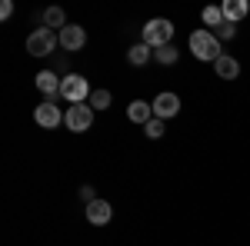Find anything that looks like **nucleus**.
<instances>
[{
	"label": "nucleus",
	"mask_w": 250,
	"mask_h": 246,
	"mask_svg": "<svg viewBox=\"0 0 250 246\" xmlns=\"http://www.w3.org/2000/svg\"><path fill=\"white\" fill-rule=\"evenodd\" d=\"M187 43H190V54L197 60H210V63H217V60L224 57V54H220V40L213 37V30H207V27L193 30Z\"/></svg>",
	"instance_id": "nucleus-1"
},
{
	"label": "nucleus",
	"mask_w": 250,
	"mask_h": 246,
	"mask_svg": "<svg viewBox=\"0 0 250 246\" xmlns=\"http://www.w3.org/2000/svg\"><path fill=\"white\" fill-rule=\"evenodd\" d=\"M173 40V23L167 17H154L144 23V43L150 47V50H160V47H167Z\"/></svg>",
	"instance_id": "nucleus-2"
},
{
	"label": "nucleus",
	"mask_w": 250,
	"mask_h": 246,
	"mask_svg": "<svg viewBox=\"0 0 250 246\" xmlns=\"http://www.w3.org/2000/svg\"><path fill=\"white\" fill-rule=\"evenodd\" d=\"M90 94H94L90 83H87L80 74H67L63 80H60V96H63L70 107H74V103H83V100H90Z\"/></svg>",
	"instance_id": "nucleus-3"
},
{
	"label": "nucleus",
	"mask_w": 250,
	"mask_h": 246,
	"mask_svg": "<svg viewBox=\"0 0 250 246\" xmlns=\"http://www.w3.org/2000/svg\"><path fill=\"white\" fill-rule=\"evenodd\" d=\"M63 127L70 133H83L94 127V107L90 103H74V107H67V114H63Z\"/></svg>",
	"instance_id": "nucleus-4"
},
{
	"label": "nucleus",
	"mask_w": 250,
	"mask_h": 246,
	"mask_svg": "<svg viewBox=\"0 0 250 246\" xmlns=\"http://www.w3.org/2000/svg\"><path fill=\"white\" fill-rule=\"evenodd\" d=\"M60 43V37L54 30H47V27H37L30 37H27V54L30 57H47V54H54V47Z\"/></svg>",
	"instance_id": "nucleus-5"
},
{
	"label": "nucleus",
	"mask_w": 250,
	"mask_h": 246,
	"mask_svg": "<svg viewBox=\"0 0 250 246\" xmlns=\"http://www.w3.org/2000/svg\"><path fill=\"white\" fill-rule=\"evenodd\" d=\"M34 120H37L40 127L54 130V127L63 123V114H60V107H54V100H43L40 107H34Z\"/></svg>",
	"instance_id": "nucleus-6"
},
{
	"label": "nucleus",
	"mask_w": 250,
	"mask_h": 246,
	"mask_svg": "<svg viewBox=\"0 0 250 246\" xmlns=\"http://www.w3.org/2000/svg\"><path fill=\"white\" fill-rule=\"evenodd\" d=\"M57 37H60V47H63V50H70V54L80 50V47L87 43V34H83V27H77V23H67Z\"/></svg>",
	"instance_id": "nucleus-7"
},
{
	"label": "nucleus",
	"mask_w": 250,
	"mask_h": 246,
	"mask_svg": "<svg viewBox=\"0 0 250 246\" xmlns=\"http://www.w3.org/2000/svg\"><path fill=\"white\" fill-rule=\"evenodd\" d=\"M180 114V96L177 94H160L154 100V116L157 120H170V116Z\"/></svg>",
	"instance_id": "nucleus-8"
},
{
	"label": "nucleus",
	"mask_w": 250,
	"mask_h": 246,
	"mask_svg": "<svg viewBox=\"0 0 250 246\" xmlns=\"http://www.w3.org/2000/svg\"><path fill=\"white\" fill-rule=\"evenodd\" d=\"M127 116H130V123L147 127V123L154 120V103H147V100H134V103L127 107Z\"/></svg>",
	"instance_id": "nucleus-9"
},
{
	"label": "nucleus",
	"mask_w": 250,
	"mask_h": 246,
	"mask_svg": "<svg viewBox=\"0 0 250 246\" xmlns=\"http://www.w3.org/2000/svg\"><path fill=\"white\" fill-rule=\"evenodd\" d=\"M110 216H114V209L107 200H94V203H87V220L94 223V227H104V223H110Z\"/></svg>",
	"instance_id": "nucleus-10"
},
{
	"label": "nucleus",
	"mask_w": 250,
	"mask_h": 246,
	"mask_svg": "<svg viewBox=\"0 0 250 246\" xmlns=\"http://www.w3.org/2000/svg\"><path fill=\"white\" fill-rule=\"evenodd\" d=\"M220 10H224V20H227V23H237V20H244L250 14V3L247 0H224Z\"/></svg>",
	"instance_id": "nucleus-11"
},
{
	"label": "nucleus",
	"mask_w": 250,
	"mask_h": 246,
	"mask_svg": "<svg viewBox=\"0 0 250 246\" xmlns=\"http://www.w3.org/2000/svg\"><path fill=\"white\" fill-rule=\"evenodd\" d=\"M213 74L220 76V80H237V76H240V63H237L230 54H224V57L213 63Z\"/></svg>",
	"instance_id": "nucleus-12"
},
{
	"label": "nucleus",
	"mask_w": 250,
	"mask_h": 246,
	"mask_svg": "<svg viewBox=\"0 0 250 246\" xmlns=\"http://www.w3.org/2000/svg\"><path fill=\"white\" fill-rule=\"evenodd\" d=\"M37 90L47 96V100H54V96H60V80L50 74V70H40L37 74Z\"/></svg>",
	"instance_id": "nucleus-13"
},
{
	"label": "nucleus",
	"mask_w": 250,
	"mask_h": 246,
	"mask_svg": "<svg viewBox=\"0 0 250 246\" xmlns=\"http://www.w3.org/2000/svg\"><path fill=\"white\" fill-rule=\"evenodd\" d=\"M150 57H154V50H150L144 40H140V43H134V47L127 50V60H130L134 67H144V63H150Z\"/></svg>",
	"instance_id": "nucleus-14"
},
{
	"label": "nucleus",
	"mask_w": 250,
	"mask_h": 246,
	"mask_svg": "<svg viewBox=\"0 0 250 246\" xmlns=\"http://www.w3.org/2000/svg\"><path fill=\"white\" fill-rule=\"evenodd\" d=\"M43 23H47V30H63V27H67V17H63V10H60V7H47Z\"/></svg>",
	"instance_id": "nucleus-15"
},
{
	"label": "nucleus",
	"mask_w": 250,
	"mask_h": 246,
	"mask_svg": "<svg viewBox=\"0 0 250 246\" xmlns=\"http://www.w3.org/2000/svg\"><path fill=\"white\" fill-rule=\"evenodd\" d=\"M200 20H204V23H207V30H217V27H220V23H224V10H220V7H204V14H200Z\"/></svg>",
	"instance_id": "nucleus-16"
},
{
	"label": "nucleus",
	"mask_w": 250,
	"mask_h": 246,
	"mask_svg": "<svg viewBox=\"0 0 250 246\" xmlns=\"http://www.w3.org/2000/svg\"><path fill=\"white\" fill-rule=\"evenodd\" d=\"M154 60H157V63H164V67H173V63H177V50H173V43L154 50Z\"/></svg>",
	"instance_id": "nucleus-17"
},
{
	"label": "nucleus",
	"mask_w": 250,
	"mask_h": 246,
	"mask_svg": "<svg viewBox=\"0 0 250 246\" xmlns=\"http://www.w3.org/2000/svg\"><path fill=\"white\" fill-rule=\"evenodd\" d=\"M110 100H114V96H110V90H94L87 103H90L94 110H107V107H110Z\"/></svg>",
	"instance_id": "nucleus-18"
},
{
	"label": "nucleus",
	"mask_w": 250,
	"mask_h": 246,
	"mask_svg": "<svg viewBox=\"0 0 250 246\" xmlns=\"http://www.w3.org/2000/svg\"><path fill=\"white\" fill-rule=\"evenodd\" d=\"M144 133H147L150 140H160V136H164V120H157V116H154V120L144 127Z\"/></svg>",
	"instance_id": "nucleus-19"
},
{
	"label": "nucleus",
	"mask_w": 250,
	"mask_h": 246,
	"mask_svg": "<svg viewBox=\"0 0 250 246\" xmlns=\"http://www.w3.org/2000/svg\"><path fill=\"white\" fill-rule=\"evenodd\" d=\"M233 34H237V27H233V23H227V20H224V23L213 30V37H217V40H230Z\"/></svg>",
	"instance_id": "nucleus-20"
},
{
	"label": "nucleus",
	"mask_w": 250,
	"mask_h": 246,
	"mask_svg": "<svg viewBox=\"0 0 250 246\" xmlns=\"http://www.w3.org/2000/svg\"><path fill=\"white\" fill-rule=\"evenodd\" d=\"M10 14H14V3H10V0H3V3H0V20H7Z\"/></svg>",
	"instance_id": "nucleus-21"
},
{
	"label": "nucleus",
	"mask_w": 250,
	"mask_h": 246,
	"mask_svg": "<svg viewBox=\"0 0 250 246\" xmlns=\"http://www.w3.org/2000/svg\"><path fill=\"white\" fill-rule=\"evenodd\" d=\"M80 196H83L87 203H94V200H97V196H94V187H80Z\"/></svg>",
	"instance_id": "nucleus-22"
}]
</instances>
